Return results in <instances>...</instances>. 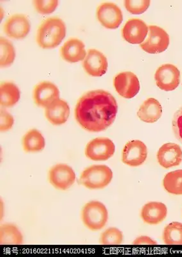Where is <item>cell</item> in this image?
Listing matches in <instances>:
<instances>
[{
    "label": "cell",
    "instance_id": "cell-10",
    "mask_svg": "<svg viewBox=\"0 0 182 257\" xmlns=\"http://www.w3.org/2000/svg\"><path fill=\"white\" fill-rule=\"evenodd\" d=\"M116 91L125 98H132L138 95L140 90V83L138 77L130 72H122L114 79Z\"/></svg>",
    "mask_w": 182,
    "mask_h": 257
},
{
    "label": "cell",
    "instance_id": "cell-30",
    "mask_svg": "<svg viewBox=\"0 0 182 257\" xmlns=\"http://www.w3.org/2000/svg\"><path fill=\"white\" fill-rule=\"evenodd\" d=\"M175 137L182 144V107L174 113L172 121Z\"/></svg>",
    "mask_w": 182,
    "mask_h": 257
},
{
    "label": "cell",
    "instance_id": "cell-16",
    "mask_svg": "<svg viewBox=\"0 0 182 257\" xmlns=\"http://www.w3.org/2000/svg\"><path fill=\"white\" fill-rule=\"evenodd\" d=\"M158 164L165 169L178 166L182 162V150L178 144H164L156 155Z\"/></svg>",
    "mask_w": 182,
    "mask_h": 257
},
{
    "label": "cell",
    "instance_id": "cell-17",
    "mask_svg": "<svg viewBox=\"0 0 182 257\" xmlns=\"http://www.w3.org/2000/svg\"><path fill=\"white\" fill-rule=\"evenodd\" d=\"M60 54L64 60L68 63H74L84 61L87 56L85 45L78 39L72 38L63 45Z\"/></svg>",
    "mask_w": 182,
    "mask_h": 257
},
{
    "label": "cell",
    "instance_id": "cell-14",
    "mask_svg": "<svg viewBox=\"0 0 182 257\" xmlns=\"http://www.w3.org/2000/svg\"><path fill=\"white\" fill-rule=\"evenodd\" d=\"M148 27L142 20L130 19L125 24L122 35L125 40L131 44H142L148 33Z\"/></svg>",
    "mask_w": 182,
    "mask_h": 257
},
{
    "label": "cell",
    "instance_id": "cell-20",
    "mask_svg": "<svg viewBox=\"0 0 182 257\" xmlns=\"http://www.w3.org/2000/svg\"><path fill=\"white\" fill-rule=\"evenodd\" d=\"M162 114V107L158 100L150 98L140 105L138 111V116L140 120L146 123L156 122Z\"/></svg>",
    "mask_w": 182,
    "mask_h": 257
},
{
    "label": "cell",
    "instance_id": "cell-22",
    "mask_svg": "<svg viewBox=\"0 0 182 257\" xmlns=\"http://www.w3.org/2000/svg\"><path fill=\"white\" fill-rule=\"evenodd\" d=\"M22 144L24 151L27 153L40 152L45 148V140L42 133L34 128L24 135Z\"/></svg>",
    "mask_w": 182,
    "mask_h": 257
},
{
    "label": "cell",
    "instance_id": "cell-11",
    "mask_svg": "<svg viewBox=\"0 0 182 257\" xmlns=\"http://www.w3.org/2000/svg\"><path fill=\"white\" fill-rule=\"evenodd\" d=\"M147 157V147L142 141H130L122 150V162L130 167L140 166L144 164Z\"/></svg>",
    "mask_w": 182,
    "mask_h": 257
},
{
    "label": "cell",
    "instance_id": "cell-15",
    "mask_svg": "<svg viewBox=\"0 0 182 257\" xmlns=\"http://www.w3.org/2000/svg\"><path fill=\"white\" fill-rule=\"evenodd\" d=\"M4 29L9 38L20 40L28 35L30 31V23L24 15H14L6 21Z\"/></svg>",
    "mask_w": 182,
    "mask_h": 257
},
{
    "label": "cell",
    "instance_id": "cell-26",
    "mask_svg": "<svg viewBox=\"0 0 182 257\" xmlns=\"http://www.w3.org/2000/svg\"><path fill=\"white\" fill-rule=\"evenodd\" d=\"M14 47L10 41L2 38L0 40V66L1 68L8 67L14 61Z\"/></svg>",
    "mask_w": 182,
    "mask_h": 257
},
{
    "label": "cell",
    "instance_id": "cell-23",
    "mask_svg": "<svg viewBox=\"0 0 182 257\" xmlns=\"http://www.w3.org/2000/svg\"><path fill=\"white\" fill-rule=\"evenodd\" d=\"M24 237L16 226L12 224L2 225L0 228V244L2 245H20Z\"/></svg>",
    "mask_w": 182,
    "mask_h": 257
},
{
    "label": "cell",
    "instance_id": "cell-6",
    "mask_svg": "<svg viewBox=\"0 0 182 257\" xmlns=\"http://www.w3.org/2000/svg\"><path fill=\"white\" fill-rule=\"evenodd\" d=\"M115 145L108 138H97L88 142L85 153L88 159L103 162L110 159L115 153Z\"/></svg>",
    "mask_w": 182,
    "mask_h": 257
},
{
    "label": "cell",
    "instance_id": "cell-8",
    "mask_svg": "<svg viewBox=\"0 0 182 257\" xmlns=\"http://www.w3.org/2000/svg\"><path fill=\"white\" fill-rule=\"evenodd\" d=\"M50 183L56 189L66 190L70 189L76 180V174L69 165L58 164L50 170Z\"/></svg>",
    "mask_w": 182,
    "mask_h": 257
},
{
    "label": "cell",
    "instance_id": "cell-2",
    "mask_svg": "<svg viewBox=\"0 0 182 257\" xmlns=\"http://www.w3.org/2000/svg\"><path fill=\"white\" fill-rule=\"evenodd\" d=\"M66 35L64 22L58 18H48L40 24L37 34V42L44 49L56 48Z\"/></svg>",
    "mask_w": 182,
    "mask_h": 257
},
{
    "label": "cell",
    "instance_id": "cell-28",
    "mask_svg": "<svg viewBox=\"0 0 182 257\" xmlns=\"http://www.w3.org/2000/svg\"><path fill=\"white\" fill-rule=\"evenodd\" d=\"M150 0H125L124 7L132 15H140L149 8Z\"/></svg>",
    "mask_w": 182,
    "mask_h": 257
},
{
    "label": "cell",
    "instance_id": "cell-4",
    "mask_svg": "<svg viewBox=\"0 0 182 257\" xmlns=\"http://www.w3.org/2000/svg\"><path fill=\"white\" fill-rule=\"evenodd\" d=\"M108 217L106 206L98 201L88 202L82 211V219L84 225L92 231L104 228L108 222Z\"/></svg>",
    "mask_w": 182,
    "mask_h": 257
},
{
    "label": "cell",
    "instance_id": "cell-19",
    "mask_svg": "<svg viewBox=\"0 0 182 257\" xmlns=\"http://www.w3.org/2000/svg\"><path fill=\"white\" fill-rule=\"evenodd\" d=\"M168 215V208L160 202H150L143 206L141 218L146 223L156 225L160 223Z\"/></svg>",
    "mask_w": 182,
    "mask_h": 257
},
{
    "label": "cell",
    "instance_id": "cell-31",
    "mask_svg": "<svg viewBox=\"0 0 182 257\" xmlns=\"http://www.w3.org/2000/svg\"><path fill=\"white\" fill-rule=\"evenodd\" d=\"M14 123V119L6 110L2 109L0 112V130L1 132H6L12 127Z\"/></svg>",
    "mask_w": 182,
    "mask_h": 257
},
{
    "label": "cell",
    "instance_id": "cell-7",
    "mask_svg": "<svg viewBox=\"0 0 182 257\" xmlns=\"http://www.w3.org/2000/svg\"><path fill=\"white\" fill-rule=\"evenodd\" d=\"M154 79L158 88L162 90H174L178 88L180 82V72L178 68L172 64H163L156 71Z\"/></svg>",
    "mask_w": 182,
    "mask_h": 257
},
{
    "label": "cell",
    "instance_id": "cell-13",
    "mask_svg": "<svg viewBox=\"0 0 182 257\" xmlns=\"http://www.w3.org/2000/svg\"><path fill=\"white\" fill-rule=\"evenodd\" d=\"M60 97V91L56 85L50 82H42L34 88L33 98L38 106L46 108Z\"/></svg>",
    "mask_w": 182,
    "mask_h": 257
},
{
    "label": "cell",
    "instance_id": "cell-29",
    "mask_svg": "<svg viewBox=\"0 0 182 257\" xmlns=\"http://www.w3.org/2000/svg\"><path fill=\"white\" fill-rule=\"evenodd\" d=\"M34 8L42 15H50L58 7V0H34Z\"/></svg>",
    "mask_w": 182,
    "mask_h": 257
},
{
    "label": "cell",
    "instance_id": "cell-27",
    "mask_svg": "<svg viewBox=\"0 0 182 257\" xmlns=\"http://www.w3.org/2000/svg\"><path fill=\"white\" fill-rule=\"evenodd\" d=\"M124 240V235L122 231L116 228H110L106 229L102 234L100 238V244L102 245H120Z\"/></svg>",
    "mask_w": 182,
    "mask_h": 257
},
{
    "label": "cell",
    "instance_id": "cell-21",
    "mask_svg": "<svg viewBox=\"0 0 182 257\" xmlns=\"http://www.w3.org/2000/svg\"><path fill=\"white\" fill-rule=\"evenodd\" d=\"M20 98V91L12 82H4L0 86V104L4 107H12Z\"/></svg>",
    "mask_w": 182,
    "mask_h": 257
},
{
    "label": "cell",
    "instance_id": "cell-1",
    "mask_svg": "<svg viewBox=\"0 0 182 257\" xmlns=\"http://www.w3.org/2000/svg\"><path fill=\"white\" fill-rule=\"evenodd\" d=\"M117 101L108 91H88L80 98L74 115L80 125L90 132H100L110 127L118 112Z\"/></svg>",
    "mask_w": 182,
    "mask_h": 257
},
{
    "label": "cell",
    "instance_id": "cell-3",
    "mask_svg": "<svg viewBox=\"0 0 182 257\" xmlns=\"http://www.w3.org/2000/svg\"><path fill=\"white\" fill-rule=\"evenodd\" d=\"M112 178V170L106 165H95L84 170L80 183L88 189H102L110 184Z\"/></svg>",
    "mask_w": 182,
    "mask_h": 257
},
{
    "label": "cell",
    "instance_id": "cell-12",
    "mask_svg": "<svg viewBox=\"0 0 182 257\" xmlns=\"http://www.w3.org/2000/svg\"><path fill=\"white\" fill-rule=\"evenodd\" d=\"M83 67L90 76L101 77L108 72V59L98 50H88L83 61Z\"/></svg>",
    "mask_w": 182,
    "mask_h": 257
},
{
    "label": "cell",
    "instance_id": "cell-18",
    "mask_svg": "<svg viewBox=\"0 0 182 257\" xmlns=\"http://www.w3.org/2000/svg\"><path fill=\"white\" fill-rule=\"evenodd\" d=\"M70 108L66 101L60 98L45 108V116L52 124L62 125L69 118Z\"/></svg>",
    "mask_w": 182,
    "mask_h": 257
},
{
    "label": "cell",
    "instance_id": "cell-9",
    "mask_svg": "<svg viewBox=\"0 0 182 257\" xmlns=\"http://www.w3.org/2000/svg\"><path fill=\"white\" fill-rule=\"evenodd\" d=\"M96 16L100 24L108 29L118 28L122 22V13L117 5L106 2L98 8Z\"/></svg>",
    "mask_w": 182,
    "mask_h": 257
},
{
    "label": "cell",
    "instance_id": "cell-32",
    "mask_svg": "<svg viewBox=\"0 0 182 257\" xmlns=\"http://www.w3.org/2000/svg\"><path fill=\"white\" fill-rule=\"evenodd\" d=\"M134 245H156L158 243L147 236H141L134 241Z\"/></svg>",
    "mask_w": 182,
    "mask_h": 257
},
{
    "label": "cell",
    "instance_id": "cell-25",
    "mask_svg": "<svg viewBox=\"0 0 182 257\" xmlns=\"http://www.w3.org/2000/svg\"><path fill=\"white\" fill-rule=\"evenodd\" d=\"M163 240L168 245H182V224L172 222L166 226Z\"/></svg>",
    "mask_w": 182,
    "mask_h": 257
},
{
    "label": "cell",
    "instance_id": "cell-24",
    "mask_svg": "<svg viewBox=\"0 0 182 257\" xmlns=\"http://www.w3.org/2000/svg\"><path fill=\"white\" fill-rule=\"evenodd\" d=\"M163 186L170 194L182 195V170L170 172L164 178Z\"/></svg>",
    "mask_w": 182,
    "mask_h": 257
},
{
    "label": "cell",
    "instance_id": "cell-5",
    "mask_svg": "<svg viewBox=\"0 0 182 257\" xmlns=\"http://www.w3.org/2000/svg\"><path fill=\"white\" fill-rule=\"evenodd\" d=\"M148 36L140 47L149 54H160L167 50L170 45V36L164 30L156 25L148 27Z\"/></svg>",
    "mask_w": 182,
    "mask_h": 257
}]
</instances>
